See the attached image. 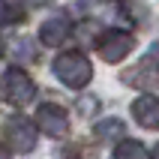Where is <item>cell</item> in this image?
<instances>
[{
  "label": "cell",
  "instance_id": "cell-1",
  "mask_svg": "<svg viewBox=\"0 0 159 159\" xmlns=\"http://www.w3.org/2000/svg\"><path fill=\"white\" fill-rule=\"evenodd\" d=\"M51 69H54V75H57V81H60V84H66V87H72V90L87 87L90 78H93V66H90V60H87L81 51L57 54Z\"/></svg>",
  "mask_w": 159,
  "mask_h": 159
},
{
  "label": "cell",
  "instance_id": "cell-2",
  "mask_svg": "<svg viewBox=\"0 0 159 159\" xmlns=\"http://www.w3.org/2000/svg\"><path fill=\"white\" fill-rule=\"evenodd\" d=\"M3 93H6V99L12 102V105L24 108V105L33 102L36 84H33V78H30L24 69L12 66V69H6V75H3Z\"/></svg>",
  "mask_w": 159,
  "mask_h": 159
},
{
  "label": "cell",
  "instance_id": "cell-3",
  "mask_svg": "<svg viewBox=\"0 0 159 159\" xmlns=\"http://www.w3.org/2000/svg\"><path fill=\"white\" fill-rule=\"evenodd\" d=\"M3 135H6V144L12 150H18V153H30L36 147V126H33V120H27V117H21V114L6 120Z\"/></svg>",
  "mask_w": 159,
  "mask_h": 159
},
{
  "label": "cell",
  "instance_id": "cell-4",
  "mask_svg": "<svg viewBox=\"0 0 159 159\" xmlns=\"http://www.w3.org/2000/svg\"><path fill=\"white\" fill-rule=\"evenodd\" d=\"M99 57L105 63H120L126 57V54L135 48V39L129 33H123V30H102V36H99Z\"/></svg>",
  "mask_w": 159,
  "mask_h": 159
},
{
  "label": "cell",
  "instance_id": "cell-5",
  "mask_svg": "<svg viewBox=\"0 0 159 159\" xmlns=\"http://www.w3.org/2000/svg\"><path fill=\"white\" fill-rule=\"evenodd\" d=\"M36 126L45 135H51V138H63V135L69 132V117H66V111L60 105L45 102V105L36 108Z\"/></svg>",
  "mask_w": 159,
  "mask_h": 159
},
{
  "label": "cell",
  "instance_id": "cell-6",
  "mask_svg": "<svg viewBox=\"0 0 159 159\" xmlns=\"http://www.w3.org/2000/svg\"><path fill=\"white\" fill-rule=\"evenodd\" d=\"M126 84H132V87H147V90H156L159 87V63H153L150 57L147 60H141L138 66H132V69L123 75Z\"/></svg>",
  "mask_w": 159,
  "mask_h": 159
},
{
  "label": "cell",
  "instance_id": "cell-7",
  "mask_svg": "<svg viewBox=\"0 0 159 159\" xmlns=\"http://www.w3.org/2000/svg\"><path fill=\"white\" fill-rule=\"evenodd\" d=\"M132 117L144 126V129H159V99L153 96V93L138 96L132 102Z\"/></svg>",
  "mask_w": 159,
  "mask_h": 159
},
{
  "label": "cell",
  "instance_id": "cell-8",
  "mask_svg": "<svg viewBox=\"0 0 159 159\" xmlns=\"http://www.w3.org/2000/svg\"><path fill=\"white\" fill-rule=\"evenodd\" d=\"M66 36H69V21H66V15H51L39 27V39H42V45H48V48H57L60 42H66Z\"/></svg>",
  "mask_w": 159,
  "mask_h": 159
},
{
  "label": "cell",
  "instance_id": "cell-9",
  "mask_svg": "<svg viewBox=\"0 0 159 159\" xmlns=\"http://www.w3.org/2000/svg\"><path fill=\"white\" fill-rule=\"evenodd\" d=\"M114 159H150V153L141 141H120L114 150Z\"/></svg>",
  "mask_w": 159,
  "mask_h": 159
},
{
  "label": "cell",
  "instance_id": "cell-10",
  "mask_svg": "<svg viewBox=\"0 0 159 159\" xmlns=\"http://www.w3.org/2000/svg\"><path fill=\"white\" fill-rule=\"evenodd\" d=\"M126 126L123 120H117V117H108V120H102V123L96 126V135L99 138H105V141H117V138H123Z\"/></svg>",
  "mask_w": 159,
  "mask_h": 159
},
{
  "label": "cell",
  "instance_id": "cell-11",
  "mask_svg": "<svg viewBox=\"0 0 159 159\" xmlns=\"http://www.w3.org/2000/svg\"><path fill=\"white\" fill-rule=\"evenodd\" d=\"M99 33H102V30H99V24H96V21H84V24L78 27V36H84V42H93ZM96 42H99V39H96Z\"/></svg>",
  "mask_w": 159,
  "mask_h": 159
},
{
  "label": "cell",
  "instance_id": "cell-12",
  "mask_svg": "<svg viewBox=\"0 0 159 159\" xmlns=\"http://www.w3.org/2000/svg\"><path fill=\"white\" fill-rule=\"evenodd\" d=\"M9 18V6H6V0H0V24Z\"/></svg>",
  "mask_w": 159,
  "mask_h": 159
},
{
  "label": "cell",
  "instance_id": "cell-13",
  "mask_svg": "<svg viewBox=\"0 0 159 159\" xmlns=\"http://www.w3.org/2000/svg\"><path fill=\"white\" fill-rule=\"evenodd\" d=\"M150 60H153V63H159V45H156V48L150 51Z\"/></svg>",
  "mask_w": 159,
  "mask_h": 159
},
{
  "label": "cell",
  "instance_id": "cell-14",
  "mask_svg": "<svg viewBox=\"0 0 159 159\" xmlns=\"http://www.w3.org/2000/svg\"><path fill=\"white\" fill-rule=\"evenodd\" d=\"M0 159H12V156H9V150L3 147V144H0Z\"/></svg>",
  "mask_w": 159,
  "mask_h": 159
},
{
  "label": "cell",
  "instance_id": "cell-15",
  "mask_svg": "<svg viewBox=\"0 0 159 159\" xmlns=\"http://www.w3.org/2000/svg\"><path fill=\"white\" fill-rule=\"evenodd\" d=\"M150 159H159V144L153 147V156H150Z\"/></svg>",
  "mask_w": 159,
  "mask_h": 159
},
{
  "label": "cell",
  "instance_id": "cell-16",
  "mask_svg": "<svg viewBox=\"0 0 159 159\" xmlns=\"http://www.w3.org/2000/svg\"><path fill=\"white\" fill-rule=\"evenodd\" d=\"M0 57H3V42H0Z\"/></svg>",
  "mask_w": 159,
  "mask_h": 159
}]
</instances>
